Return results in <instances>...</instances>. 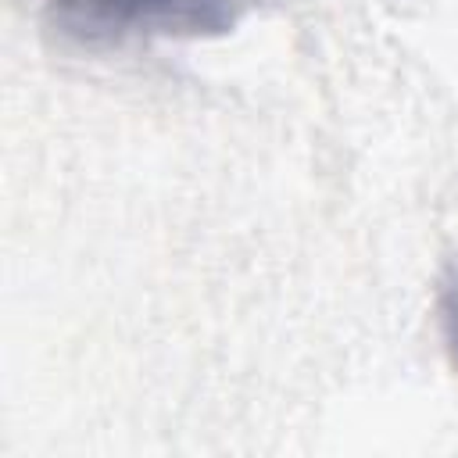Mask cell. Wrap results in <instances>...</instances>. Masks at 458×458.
Masks as SVG:
<instances>
[{
    "instance_id": "2",
    "label": "cell",
    "mask_w": 458,
    "mask_h": 458,
    "mask_svg": "<svg viewBox=\"0 0 458 458\" xmlns=\"http://www.w3.org/2000/svg\"><path fill=\"white\" fill-rule=\"evenodd\" d=\"M440 326H444V336H447V347L458 361V279L451 276L440 290Z\"/></svg>"
},
{
    "instance_id": "1",
    "label": "cell",
    "mask_w": 458,
    "mask_h": 458,
    "mask_svg": "<svg viewBox=\"0 0 458 458\" xmlns=\"http://www.w3.org/2000/svg\"><path fill=\"white\" fill-rule=\"evenodd\" d=\"M254 0H47V25L86 50L132 39H208L240 25Z\"/></svg>"
}]
</instances>
